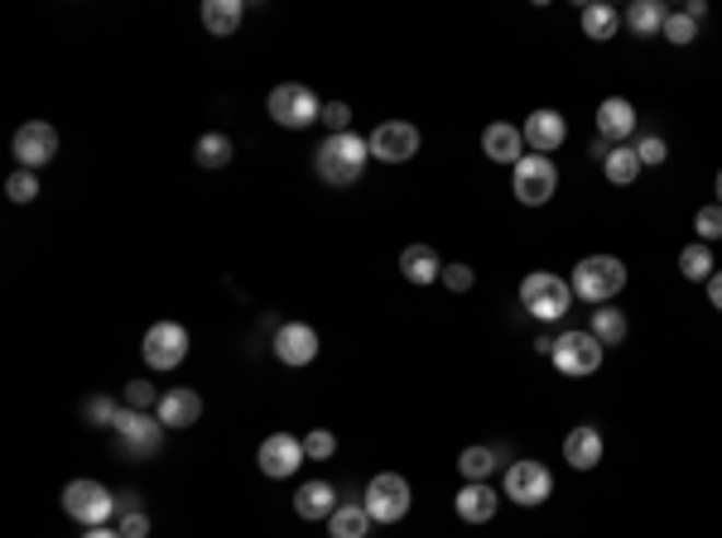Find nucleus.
<instances>
[{"instance_id":"obj_1","label":"nucleus","mask_w":722,"mask_h":538,"mask_svg":"<svg viewBox=\"0 0 722 538\" xmlns=\"http://www.w3.org/2000/svg\"><path fill=\"white\" fill-rule=\"evenodd\" d=\"M371 159V144L361 140V134H328V140L313 150V168H318V178L328 183V188H352L361 178V168H366Z\"/></svg>"},{"instance_id":"obj_2","label":"nucleus","mask_w":722,"mask_h":538,"mask_svg":"<svg viewBox=\"0 0 722 538\" xmlns=\"http://www.w3.org/2000/svg\"><path fill=\"white\" fill-rule=\"evenodd\" d=\"M626 289V265L617 255H587V260H578L573 269V299L583 303H612L617 293Z\"/></svg>"},{"instance_id":"obj_3","label":"nucleus","mask_w":722,"mask_h":538,"mask_svg":"<svg viewBox=\"0 0 722 538\" xmlns=\"http://www.w3.org/2000/svg\"><path fill=\"white\" fill-rule=\"evenodd\" d=\"M521 303H525L529 317H539V323H559V317L573 308V284L539 269V274H529L521 284Z\"/></svg>"},{"instance_id":"obj_4","label":"nucleus","mask_w":722,"mask_h":538,"mask_svg":"<svg viewBox=\"0 0 722 538\" xmlns=\"http://www.w3.org/2000/svg\"><path fill=\"white\" fill-rule=\"evenodd\" d=\"M265 106H270L275 126H284V130H308L313 120H323V102L304 87V82H280Z\"/></svg>"},{"instance_id":"obj_5","label":"nucleus","mask_w":722,"mask_h":538,"mask_svg":"<svg viewBox=\"0 0 722 538\" xmlns=\"http://www.w3.org/2000/svg\"><path fill=\"white\" fill-rule=\"evenodd\" d=\"M63 510H68V519H78V524H88V529H102L106 519L116 515V495L106 491L102 481H68L63 486Z\"/></svg>"},{"instance_id":"obj_6","label":"nucleus","mask_w":722,"mask_h":538,"mask_svg":"<svg viewBox=\"0 0 722 538\" xmlns=\"http://www.w3.org/2000/svg\"><path fill=\"white\" fill-rule=\"evenodd\" d=\"M559 188V168H554L549 154H525L521 164L511 168V192L521 198L525 207H545Z\"/></svg>"},{"instance_id":"obj_7","label":"nucleus","mask_w":722,"mask_h":538,"mask_svg":"<svg viewBox=\"0 0 722 538\" xmlns=\"http://www.w3.org/2000/svg\"><path fill=\"white\" fill-rule=\"evenodd\" d=\"M409 481L405 476H395V471H381V476H371V486H366V515L371 524H400L409 515Z\"/></svg>"},{"instance_id":"obj_8","label":"nucleus","mask_w":722,"mask_h":538,"mask_svg":"<svg viewBox=\"0 0 722 538\" xmlns=\"http://www.w3.org/2000/svg\"><path fill=\"white\" fill-rule=\"evenodd\" d=\"M549 491H554V476H549L545 461L525 457V461H511V467H505V500H515V505L535 510L549 500Z\"/></svg>"},{"instance_id":"obj_9","label":"nucleus","mask_w":722,"mask_h":538,"mask_svg":"<svg viewBox=\"0 0 722 538\" xmlns=\"http://www.w3.org/2000/svg\"><path fill=\"white\" fill-rule=\"evenodd\" d=\"M140 356L150 371H174L188 356V327L184 323H154L140 341Z\"/></svg>"},{"instance_id":"obj_10","label":"nucleus","mask_w":722,"mask_h":538,"mask_svg":"<svg viewBox=\"0 0 722 538\" xmlns=\"http://www.w3.org/2000/svg\"><path fill=\"white\" fill-rule=\"evenodd\" d=\"M366 144L381 164H409L424 140H419V130L409 126V120H381V126L366 134Z\"/></svg>"},{"instance_id":"obj_11","label":"nucleus","mask_w":722,"mask_h":538,"mask_svg":"<svg viewBox=\"0 0 722 538\" xmlns=\"http://www.w3.org/2000/svg\"><path fill=\"white\" fill-rule=\"evenodd\" d=\"M602 341L593 332H563L559 341H554V365H559L563 375H593L597 365H602Z\"/></svg>"},{"instance_id":"obj_12","label":"nucleus","mask_w":722,"mask_h":538,"mask_svg":"<svg viewBox=\"0 0 722 538\" xmlns=\"http://www.w3.org/2000/svg\"><path fill=\"white\" fill-rule=\"evenodd\" d=\"M112 428H116L120 447H126L130 457H154L164 443V423L150 419V413H136V409H120V419Z\"/></svg>"},{"instance_id":"obj_13","label":"nucleus","mask_w":722,"mask_h":538,"mask_svg":"<svg viewBox=\"0 0 722 538\" xmlns=\"http://www.w3.org/2000/svg\"><path fill=\"white\" fill-rule=\"evenodd\" d=\"M256 461H260V471L270 476V481H284V476H294L299 467H304V437H294V433H270L260 443L256 452Z\"/></svg>"},{"instance_id":"obj_14","label":"nucleus","mask_w":722,"mask_h":538,"mask_svg":"<svg viewBox=\"0 0 722 538\" xmlns=\"http://www.w3.org/2000/svg\"><path fill=\"white\" fill-rule=\"evenodd\" d=\"M10 154L20 159V168H44L48 159L58 154V130L48 126V120H30V126L15 130V144H10Z\"/></svg>"},{"instance_id":"obj_15","label":"nucleus","mask_w":722,"mask_h":538,"mask_svg":"<svg viewBox=\"0 0 722 538\" xmlns=\"http://www.w3.org/2000/svg\"><path fill=\"white\" fill-rule=\"evenodd\" d=\"M521 134H525V144H529L535 154H554L563 140H569V120L545 106V112H529V116H525Z\"/></svg>"},{"instance_id":"obj_16","label":"nucleus","mask_w":722,"mask_h":538,"mask_svg":"<svg viewBox=\"0 0 722 538\" xmlns=\"http://www.w3.org/2000/svg\"><path fill=\"white\" fill-rule=\"evenodd\" d=\"M275 356L299 371V365H308L318 356V332H313L308 323H284L280 332H275Z\"/></svg>"},{"instance_id":"obj_17","label":"nucleus","mask_w":722,"mask_h":538,"mask_svg":"<svg viewBox=\"0 0 722 538\" xmlns=\"http://www.w3.org/2000/svg\"><path fill=\"white\" fill-rule=\"evenodd\" d=\"M481 154L491 159V164H521L525 159V134L521 126H505V120H497V126L481 130Z\"/></svg>"},{"instance_id":"obj_18","label":"nucleus","mask_w":722,"mask_h":538,"mask_svg":"<svg viewBox=\"0 0 722 538\" xmlns=\"http://www.w3.org/2000/svg\"><path fill=\"white\" fill-rule=\"evenodd\" d=\"M154 419H160L164 428H193L202 419V399L193 395V389H164L160 395V409H154Z\"/></svg>"},{"instance_id":"obj_19","label":"nucleus","mask_w":722,"mask_h":538,"mask_svg":"<svg viewBox=\"0 0 722 538\" xmlns=\"http://www.w3.org/2000/svg\"><path fill=\"white\" fill-rule=\"evenodd\" d=\"M563 461H569L573 471H593L602 461V433L593 423H578L569 437H563Z\"/></svg>"},{"instance_id":"obj_20","label":"nucleus","mask_w":722,"mask_h":538,"mask_svg":"<svg viewBox=\"0 0 722 538\" xmlns=\"http://www.w3.org/2000/svg\"><path fill=\"white\" fill-rule=\"evenodd\" d=\"M597 130L607 144H621L626 134H636V106L626 102V96H607V102L597 106Z\"/></svg>"},{"instance_id":"obj_21","label":"nucleus","mask_w":722,"mask_h":538,"mask_svg":"<svg viewBox=\"0 0 722 538\" xmlns=\"http://www.w3.org/2000/svg\"><path fill=\"white\" fill-rule=\"evenodd\" d=\"M457 519L467 524H487L491 515H497V491H491V481H467L463 491H457Z\"/></svg>"},{"instance_id":"obj_22","label":"nucleus","mask_w":722,"mask_h":538,"mask_svg":"<svg viewBox=\"0 0 722 538\" xmlns=\"http://www.w3.org/2000/svg\"><path fill=\"white\" fill-rule=\"evenodd\" d=\"M241 20H246V5H241V0H202V30H208L212 39H232L241 30Z\"/></svg>"},{"instance_id":"obj_23","label":"nucleus","mask_w":722,"mask_h":538,"mask_svg":"<svg viewBox=\"0 0 722 538\" xmlns=\"http://www.w3.org/2000/svg\"><path fill=\"white\" fill-rule=\"evenodd\" d=\"M400 274L409 284H433V279H443V260L433 246H405L400 250Z\"/></svg>"},{"instance_id":"obj_24","label":"nucleus","mask_w":722,"mask_h":538,"mask_svg":"<svg viewBox=\"0 0 722 538\" xmlns=\"http://www.w3.org/2000/svg\"><path fill=\"white\" fill-rule=\"evenodd\" d=\"M333 510H337V491L328 481L299 486V495H294V515L299 519H333Z\"/></svg>"},{"instance_id":"obj_25","label":"nucleus","mask_w":722,"mask_h":538,"mask_svg":"<svg viewBox=\"0 0 722 538\" xmlns=\"http://www.w3.org/2000/svg\"><path fill=\"white\" fill-rule=\"evenodd\" d=\"M587 332H593L602 347H621L626 332H631V323H626L621 308H607V303H602V308H593V327H587Z\"/></svg>"},{"instance_id":"obj_26","label":"nucleus","mask_w":722,"mask_h":538,"mask_svg":"<svg viewBox=\"0 0 722 538\" xmlns=\"http://www.w3.org/2000/svg\"><path fill=\"white\" fill-rule=\"evenodd\" d=\"M617 30H621V15L607 5V0H597V5H583V34H587V39L607 44Z\"/></svg>"},{"instance_id":"obj_27","label":"nucleus","mask_w":722,"mask_h":538,"mask_svg":"<svg viewBox=\"0 0 722 538\" xmlns=\"http://www.w3.org/2000/svg\"><path fill=\"white\" fill-rule=\"evenodd\" d=\"M602 174H607V183L626 188V183H636V174H641V154L626 150V144H612V154L602 159Z\"/></svg>"},{"instance_id":"obj_28","label":"nucleus","mask_w":722,"mask_h":538,"mask_svg":"<svg viewBox=\"0 0 722 538\" xmlns=\"http://www.w3.org/2000/svg\"><path fill=\"white\" fill-rule=\"evenodd\" d=\"M665 15L669 10L660 5V0H636L631 10H626V24H631V34H641V39H650V34L665 30Z\"/></svg>"},{"instance_id":"obj_29","label":"nucleus","mask_w":722,"mask_h":538,"mask_svg":"<svg viewBox=\"0 0 722 538\" xmlns=\"http://www.w3.org/2000/svg\"><path fill=\"white\" fill-rule=\"evenodd\" d=\"M328 529H333V538H366V529H371L366 505H337Z\"/></svg>"},{"instance_id":"obj_30","label":"nucleus","mask_w":722,"mask_h":538,"mask_svg":"<svg viewBox=\"0 0 722 538\" xmlns=\"http://www.w3.org/2000/svg\"><path fill=\"white\" fill-rule=\"evenodd\" d=\"M193 159H198L202 168H226L232 164V140H226L222 130H208L198 140V150H193Z\"/></svg>"},{"instance_id":"obj_31","label":"nucleus","mask_w":722,"mask_h":538,"mask_svg":"<svg viewBox=\"0 0 722 538\" xmlns=\"http://www.w3.org/2000/svg\"><path fill=\"white\" fill-rule=\"evenodd\" d=\"M679 269H684V279H694V284H708V279H713V250H708L703 241H694V246L679 250Z\"/></svg>"},{"instance_id":"obj_32","label":"nucleus","mask_w":722,"mask_h":538,"mask_svg":"<svg viewBox=\"0 0 722 538\" xmlns=\"http://www.w3.org/2000/svg\"><path fill=\"white\" fill-rule=\"evenodd\" d=\"M491 467H497V452H491V447H467L463 457H457L463 481H491Z\"/></svg>"},{"instance_id":"obj_33","label":"nucleus","mask_w":722,"mask_h":538,"mask_svg":"<svg viewBox=\"0 0 722 538\" xmlns=\"http://www.w3.org/2000/svg\"><path fill=\"white\" fill-rule=\"evenodd\" d=\"M120 404L136 409V413H150V409H160V389H154L150 381H130L126 389H120Z\"/></svg>"},{"instance_id":"obj_34","label":"nucleus","mask_w":722,"mask_h":538,"mask_svg":"<svg viewBox=\"0 0 722 538\" xmlns=\"http://www.w3.org/2000/svg\"><path fill=\"white\" fill-rule=\"evenodd\" d=\"M694 231H698V241H703V246L722 241V207H718V202L698 207V212H694Z\"/></svg>"},{"instance_id":"obj_35","label":"nucleus","mask_w":722,"mask_h":538,"mask_svg":"<svg viewBox=\"0 0 722 538\" xmlns=\"http://www.w3.org/2000/svg\"><path fill=\"white\" fill-rule=\"evenodd\" d=\"M660 34H665V39L669 44H694L698 39V24L689 20V15H684V10H669V15H665V30H660Z\"/></svg>"},{"instance_id":"obj_36","label":"nucleus","mask_w":722,"mask_h":538,"mask_svg":"<svg viewBox=\"0 0 722 538\" xmlns=\"http://www.w3.org/2000/svg\"><path fill=\"white\" fill-rule=\"evenodd\" d=\"M5 192H10V202H34L39 198V178H34V168H15V174L5 178Z\"/></svg>"},{"instance_id":"obj_37","label":"nucleus","mask_w":722,"mask_h":538,"mask_svg":"<svg viewBox=\"0 0 722 538\" xmlns=\"http://www.w3.org/2000/svg\"><path fill=\"white\" fill-rule=\"evenodd\" d=\"M333 452H337V437L328 433V428H313V433L304 437V457L308 461H328Z\"/></svg>"},{"instance_id":"obj_38","label":"nucleus","mask_w":722,"mask_h":538,"mask_svg":"<svg viewBox=\"0 0 722 538\" xmlns=\"http://www.w3.org/2000/svg\"><path fill=\"white\" fill-rule=\"evenodd\" d=\"M82 413H88L96 428H112V423L120 419V404H116L112 395H96V399H88V409H82Z\"/></svg>"},{"instance_id":"obj_39","label":"nucleus","mask_w":722,"mask_h":538,"mask_svg":"<svg viewBox=\"0 0 722 538\" xmlns=\"http://www.w3.org/2000/svg\"><path fill=\"white\" fill-rule=\"evenodd\" d=\"M323 126H328V134H347V126H352V106L347 102H323Z\"/></svg>"},{"instance_id":"obj_40","label":"nucleus","mask_w":722,"mask_h":538,"mask_svg":"<svg viewBox=\"0 0 722 538\" xmlns=\"http://www.w3.org/2000/svg\"><path fill=\"white\" fill-rule=\"evenodd\" d=\"M116 529L120 538H150V515L144 510H126V515H116Z\"/></svg>"},{"instance_id":"obj_41","label":"nucleus","mask_w":722,"mask_h":538,"mask_svg":"<svg viewBox=\"0 0 722 538\" xmlns=\"http://www.w3.org/2000/svg\"><path fill=\"white\" fill-rule=\"evenodd\" d=\"M477 284V274L467 265H443V289H453V293H467Z\"/></svg>"},{"instance_id":"obj_42","label":"nucleus","mask_w":722,"mask_h":538,"mask_svg":"<svg viewBox=\"0 0 722 538\" xmlns=\"http://www.w3.org/2000/svg\"><path fill=\"white\" fill-rule=\"evenodd\" d=\"M636 154H641V164H665V159H669V144L660 140V134H645V140L636 144Z\"/></svg>"},{"instance_id":"obj_43","label":"nucleus","mask_w":722,"mask_h":538,"mask_svg":"<svg viewBox=\"0 0 722 538\" xmlns=\"http://www.w3.org/2000/svg\"><path fill=\"white\" fill-rule=\"evenodd\" d=\"M708 303L722 313V269H713V279H708Z\"/></svg>"},{"instance_id":"obj_44","label":"nucleus","mask_w":722,"mask_h":538,"mask_svg":"<svg viewBox=\"0 0 722 538\" xmlns=\"http://www.w3.org/2000/svg\"><path fill=\"white\" fill-rule=\"evenodd\" d=\"M684 15H689V20L698 24V20H703V15H708V5H703V0H689V5H684Z\"/></svg>"},{"instance_id":"obj_45","label":"nucleus","mask_w":722,"mask_h":538,"mask_svg":"<svg viewBox=\"0 0 722 538\" xmlns=\"http://www.w3.org/2000/svg\"><path fill=\"white\" fill-rule=\"evenodd\" d=\"M82 538H120V529H88Z\"/></svg>"},{"instance_id":"obj_46","label":"nucleus","mask_w":722,"mask_h":538,"mask_svg":"<svg viewBox=\"0 0 722 538\" xmlns=\"http://www.w3.org/2000/svg\"><path fill=\"white\" fill-rule=\"evenodd\" d=\"M718 207H722V168H718Z\"/></svg>"}]
</instances>
